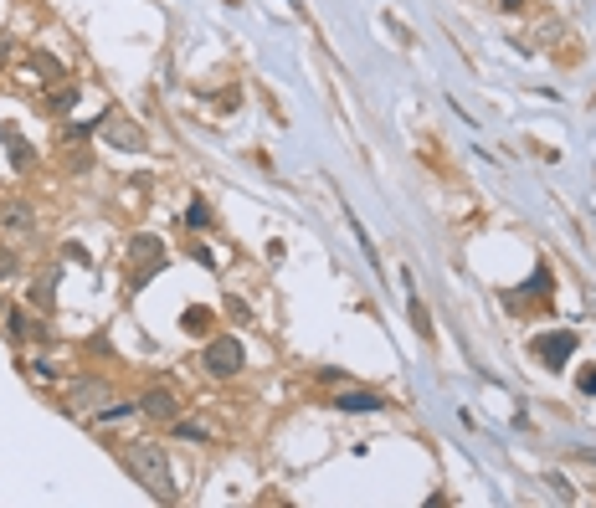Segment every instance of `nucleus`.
Segmentation results:
<instances>
[{
  "label": "nucleus",
  "instance_id": "1",
  "mask_svg": "<svg viewBox=\"0 0 596 508\" xmlns=\"http://www.w3.org/2000/svg\"><path fill=\"white\" fill-rule=\"evenodd\" d=\"M129 472H134V478H139L160 504H175V498H180L175 472H170V452L155 447V442H134V447H129Z\"/></svg>",
  "mask_w": 596,
  "mask_h": 508
},
{
  "label": "nucleus",
  "instance_id": "2",
  "mask_svg": "<svg viewBox=\"0 0 596 508\" xmlns=\"http://www.w3.org/2000/svg\"><path fill=\"white\" fill-rule=\"evenodd\" d=\"M164 262H170V252H164L160 237H149V231H144V237L129 242V283H134V287H144Z\"/></svg>",
  "mask_w": 596,
  "mask_h": 508
},
{
  "label": "nucleus",
  "instance_id": "3",
  "mask_svg": "<svg viewBox=\"0 0 596 508\" xmlns=\"http://www.w3.org/2000/svg\"><path fill=\"white\" fill-rule=\"evenodd\" d=\"M201 365L216 375V380H226V375H237V370L247 365V349L231 339V334H216L211 345H206V354H201Z\"/></svg>",
  "mask_w": 596,
  "mask_h": 508
},
{
  "label": "nucleus",
  "instance_id": "4",
  "mask_svg": "<svg viewBox=\"0 0 596 508\" xmlns=\"http://www.w3.org/2000/svg\"><path fill=\"white\" fill-rule=\"evenodd\" d=\"M98 139H108L113 149H129V154H134V149H144V129L129 119V113L108 108V113L98 119Z\"/></svg>",
  "mask_w": 596,
  "mask_h": 508
},
{
  "label": "nucleus",
  "instance_id": "5",
  "mask_svg": "<svg viewBox=\"0 0 596 508\" xmlns=\"http://www.w3.org/2000/svg\"><path fill=\"white\" fill-rule=\"evenodd\" d=\"M144 416H155V421H180V396L170 386H155V390H144V401H139Z\"/></svg>",
  "mask_w": 596,
  "mask_h": 508
},
{
  "label": "nucleus",
  "instance_id": "6",
  "mask_svg": "<svg viewBox=\"0 0 596 508\" xmlns=\"http://www.w3.org/2000/svg\"><path fill=\"white\" fill-rule=\"evenodd\" d=\"M571 349H575L571 334H545V339H534V354H540V360H545L550 370L566 365V360H571Z\"/></svg>",
  "mask_w": 596,
  "mask_h": 508
},
{
  "label": "nucleus",
  "instance_id": "7",
  "mask_svg": "<svg viewBox=\"0 0 596 508\" xmlns=\"http://www.w3.org/2000/svg\"><path fill=\"white\" fill-rule=\"evenodd\" d=\"M334 411L365 416V411H386V401H381V396H370V390H340V396H334Z\"/></svg>",
  "mask_w": 596,
  "mask_h": 508
},
{
  "label": "nucleus",
  "instance_id": "8",
  "mask_svg": "<svg viewBox=\"0 0 596 508\" xmlns=\"http://www.w3.org/2000/svg\"><path fill=\"white\" fill-rule=\"evenodd\" d=\"M72 406L103 411V406H108V386H103V380H78V386H72Z\"/></svg>",
  "mask_w": 596,
  "mask_h": 508
},
{
  "label": "nucleus",
  "instance_id": "9",
  "mask_svg": "<svg viewBox=\"0 0 596 508\" xmlns=\"http://www.w3.org/2000/svg\"><path fill=\"white\" fill-rule=\"evenodd\" d=\"M0 226L26 237V231H31V205H26V201H5V205H0Z\"/></svg>",
  "mask_w": 596,
  "mask_h": 508
},
{
  "label": "nucleus",
  "instance_id": "10",
  "mask_svg": "<svg viewBox=\"0 0 596 508\" xmlns=\"http://www.w3.org/2000/svg\"><path fill=\"white\" fill-rule=\"evenodd\" d=\"M26 62H31V72H37L41 82H62V62H57V57H46V52H31Z\"/></svg>",
  "mask_w": 596,
  "mask_h": 508
},
{
  "label": "nucleus",
  "instance_id": "11",
  "mask_svg": "<svg viewBox=\"0 0 596 508\" xmlns=\"http://www.w3.org/2000/svg\"><path fill=\"white\" fill-rule=\"evenodd\" d=\"M5 149H11V160H16V164H21V170H26V164L37 160V154H31V144L21 139L16 129H5Z\"/></svg>",
  "mask_w": 596,
  "mask_h": 508
},
{
  "label": "nucleus",
  "instance_id": "12",
  "mask_svg": "<svg viewBox=\"0 0 596 508\" xmlns=\"http://www.w3.org/2000/svg\"><path fill=\"white\" fill-rule=\"evenodd\" d=\"M0 329H5L11 339H21V334H37V329L26 324V313H21V308H5V319H0Z\"/></svg>",
  "mask_w": 596,
  "mask_h": 508
},
{
  "label": "nucleus",
  "instance_id": "13",
  "mask_svg": "<svg viewBox=\"0 0 596 508\" xmlns=\"http://www.w3.org/2000/svg\"><path fill=\"white\" fill-rule=\"evenodd\" d=\"M78 108V87H57L52 93V113H72Z\"/></svg>",
  "mask_w": 596,
  "mask_h": 508
},
{
  "label": "nucleus",
  "instance_id": "14",
  "mask_svg": "<svg viewBox=\"0 0 596 508\" xmlns=\"http://www.w3.org/2000/svg\"><path fill=\"white\" fill-rule=\"evenodd\" d=\"M525 293H545V298H550V267H534V278L525 283Z\"/></svg>",
  "mask_w": 596,
  "mask_h": 508
},
{
  "label": "nucleus",
  "instance_id": "15",
  "mask_svg": "<svg viewBox=\"0 0 596 508\" xmlns=\"http://www.w3.org/2000/svg\"><path fill=\"white\" fill-rule=\"evenodd\" d=\"M185 329H190V334H206V329H211V313H206V308H190V313H185Z\"/></svg>",
  "mask_w": 596,
  "mask_h": 508
},
{
  "label": "nucleus",
  "instance_id": "16",
  "mask_svg": "<svg viewBox=\"0 0 596 508\" xmlns=\"http://www.w3.org/2000/svg\"><path fill=\"white\" fill-rule=\"evenodd\" d=\"M31 304H37V308H52V278H41V283L31 287Z\"/></svg>",
  "mask_w": 596,
  "mask_h": 508
},
{
  "label": "nucleus",
  "instance_id": "17",
  "mask_svg": "<svg viewBox=\"0 0 596 508\" xmlns=\"http://www.w3.org/2000/svg\"><path fill=\"white\" fill-rule=\"evenodd\" d=\"M411 324H416V334H422V339L432 334V324H427V308L416 304V298H411Z\"/></svg>",
  "mask_w": 596,
  "mask_h": 508
},
{
  "label": "nucleus",
  "instance_id": "18",
  "mask_svg": "<svg viewBox=\"0 0 596 508\" xmlns=\"http://www.w3.org/2000/svg\"><path fill=\"white\" fill-rule=\"evenodd\" d=\"M550 488H555V498H560V504H571V498H575L571 483H566V478H555V472H550Z\"/></svg>",
  "mask_w": 596,
  "mask_h": 508
},
{
  "label": "nucleus",
  "instance_id": "19",
  "mask_svg": "<svg viewBox=\"0 0 596 508\" xmlns=\"http://www.w3.org/2000/svg\"><path fill=\"white\" fill-rule=\"evenodd\" d=\"M11 272H16V252H5V246H0V278H11Z\"/></svg>",
  "mask_w": 596,
  "mask_h": 508
},
{
  "label": "nucleus",
  "instance_id": "20",
  "mask_svg": "<svg viewBox=\"0 0 596 508\" xmlns=\"http://www.w3.org/2000/svg\"><path fill=\"white\" fill-rule=\"evenodd\" d=\"M185 221H190V226H206V221H211V211H206V205H190V216H185Z\"/></svg>",
  "mask_w": 596,
  "mask_h": 508
},
{
  "label": "nucleus",
  "instance_id": "21",
  "mask_svg": "<svg viewBox=\"0 0 596 508\" xmlns=\"http://www.w3.org/2000/svg\"><path fill=\"white\" fill-rule=\"evenodd\" d=\"M0 319H5V308H0Z\"/></svg>",
  "mask_w": 596,
  "mask_h": 508
}]
</instances>
